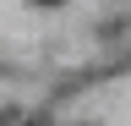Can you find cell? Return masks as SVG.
I'll return each instance as SVG.
<instances>
[{
	"mask_svg": "<svg viewBox=\"0 0 131 126\" xmlns=\"http://www.w3.org/2000/svg\"><path fill=\"white\" fill-rule=\"evenodd\" d=\"M33 6H66V0H33Z\"/></svg>",
	"mask_w": 131,
	"mask_h": 126,
	"instance_id": "cell-1",
	"label": "cell"
}]
</instances>
